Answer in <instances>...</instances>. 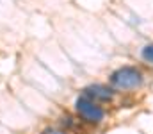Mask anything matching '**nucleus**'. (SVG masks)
Wrapping results in <instances>:
<instances>
[{"mask_svg": "<svg viewBox=\"0 0 153 134\" xmlns=\"http://www.w3.org/2000/svg\"><path fill=\"white\" fill-rule=\"evenodd\" d=\"M82 95L93 102H109L112 100V91L107 88V86H102V84H91L87 88H84Z\"/></svg>", "mask_w": 153, "mask_h": 134, "instance_id": "3", "label": "nucleus"}, {"mask_svg": "<svg viewBox=\"0 0 153 134\" xmlns=\"http://www.w3.org/2000/svg\"><path fill=\"white\" fill-rule=\"evenodd\" d=\"M75 107H76V113L80 115V118H84L85 122L89 124H100L105 116V111L93 100L85 98L84 95L78 97L75 102Z\"/></svg>", "mask_w": 153, "mask_h": 134, "instance_id": "2", "label": "nucleus"}, {"mask_svg": "<svg viewBox=\"0 0 153 134\" xmlns=\"http://www.w3.org/2000/svg\"><path fill=\"white\" fill-rule=\"evenodd\" d=\"M143 73L134 66H123L111 75V84L117 89H134L141 86Z\"/></svg>", "mask_w": 153, "mask_h": 134, "instance_id": "1", "label": "nucleus"}, {"mask_svg": "<svg viewBox=\"0 0 153 134\" xmlns=\"http://www.w3.org/2000/svg\"><path fill=\"white\" fill-rule=\"evenodd\" d=\"M43 134H68V133H64V131H59V129H46Z\"/></svg>", "mask_w": 153, "mask_h": 134, "instance_id": "5", "label": "nucleus"}, {"mask_svg": "<svg viewBox=\"0 0 153 134\" xmlns=\"http://www.w3.org/2000/svg\"><path fill=\"white\" fill-rule=\"evenodd\" d=\"M143 57L148 61V63H153V45H148L143 48Z\"/></svg>", "mask_w": 153, "mask_h": 134, "instance_id": "4", "label": "nucleus"}]
</instances>
